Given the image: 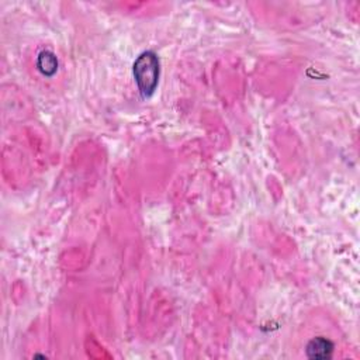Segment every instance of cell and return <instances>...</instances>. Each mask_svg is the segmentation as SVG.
<instances>
[{"label":"cell","mask_w":360,"mask_h":360,"mask_svg":"<svg viewBox=\"0 0 360 360\" xmlns=\"http://www.w3.org/2000/svg\"><path fill=\"white\" fill-rule=\"evenodd\" d=\"M134 77L143 97H150L159 82V59L155 52L145 51L134 62Z\"/></svg>","instance_id":"obj_1"},{"label":"cell","mask_w":360,"mask_h":360,"mask_svg":"<svg viewBox=\"0 0 360 360\" xmlns=\"http://www.w3.org/2000/svg\"><path fill=\"white\" fill-rule=\"evenodd\" d=\"M332 350H333V345L330 343V340L322 336L312 339L307 346V354L311 359H328L330 357Z\"/></svg>","instance_id":"obj_2"}]
</instances>
